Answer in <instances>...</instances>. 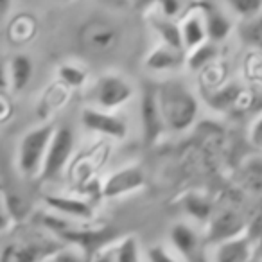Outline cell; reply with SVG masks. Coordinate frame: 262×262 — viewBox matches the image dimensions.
Segmentation results:
<instances>
[{
	"instance_id": "obj_1",
	"label": "cell",
	"mask_w": 262,
	"mask_h": 262,
	"mask_svg": "<svg viewBox=\"0 0 262 262\" xmlns=\"http://www.w3.org/2000/svg\"><path fill=\"white\" fill-rule=\"evenodd\" d=\"M158 101L165 126L171 131H185L198 117V99L180 79H169L158 84Z\"/></svg>"
},
{
	"instance_id": "obj_2",
	"label": "cell",
	"mask_w": 262,
	"mask_h": 262,
	"mask_svg": "<svg viewBox=\"0 0 262 262\" xmlns=\"http://www.w3.org/2000/svg\"><path fill=\"white\" fill-rule=\"evenodd\" d=\"M120 27L106 16H90L76 33V41L81 52L94 58H101L113 52L120 45Z\"/></svg>"
},
{
	"instance_id": "obj_3",
	"label": "cell",
	"mask_w": 262,
	"mask_h": 262,
	"mask_svg": "<svg viewBox=\"0 0 262 262\" xmlns=\"http://www.w3.org/2000/svg\"><path fill=\"white\" fill-rule=\"evenodd\" d=\"M54 131L56 127L51 126V124H41V126H36L31 131H27L26 135L22 137L18 146L16 164H18V171L24 176L33 178V176L41 174Z\"/></svg>"
},
{
	"instance_id": "obj_4",
	"label": "cell",
	"mask_w": 262,
	"mask_h": 262,
	"mask_svg": "<svg viewBox=\"0 0 262 262\" xmlns=\"http://www.w3.org/2000/svg\"><path fill=\"white\" fill-rule=\"evenodd\" d=\"M63 246L56 237H20L4 246L2 262H49Z\"/></svg>"
},
{
	"instance_id": "obj_5",
	"label": "cell",
	"mask_w": 262,
	"mask_h": 262,
	"mask_svg": "<svg viewBox=\"0 0 262 262\" xmlns=\"http://www.w3.org/2000/svg\"><path fill=\"white\" fill-rule=\"evenodd\" d=\"M169 241L182 262H210L207 235L189 223H174L169 230Z\"/></svg>"
},
{
	"instance_id": "obj_6",
	"label": "cell",
	"mask_w": 262,
	"mask_h": 262,
	"mask_svg": "<svg viewBox=\"0 0 262 262\" xmlns=\"http://www.w3.org/2000/svg\"><path fill=\"white\" fill-rule=\"evenodd\" d=\"M133 95H135L133 84L119 74L101 76L92 88V101L95 108L104 112H115L117 108L129 102Z\"/></svg>"
},
{
	"instance_id": "obj_7",
	"label": "cell",
	"mask_w": 262,
	"mask_h": 262,
	"mask_svg": "<svg viewBox=\"0 0 262 262\" xmlns=\"http://www.w3.org/2000/svg\"><path fill=\"white\" fill-rule=\"evenodd\" d=\"M74 146H76V137L74 131L67 126L56 127L52 142L49 146L47 158H45L43 169H41L40 178L49 182V180H56L63 172V169L69 165L70 158L74 153Z\"/></svg>"
},
{
	"instance_id": "obj_8",
	"label": "cell",
	"mask_w": 262,
	"mask_h": 262,
	"mask_svg": "<svg viewBox=\"0 0 262 262\" xmlns=\"http://www.w3.org/2000/svg\"><path fill=\"white\" fill-rule=\"evenodd\" d=\"M140 127H142L144 142L153 146L162 139L165 126L164 115H162L160 101H158V84H147L140 101Z\"/></svg>"
},
{
	"instance_id": "obj_9",
	"label": "cell",
	"mask_w": 262,
	"mask_h": 262,
	"mask_svg": "<svg viewBox=\"0 0 262 262\" xmlns=\"http://www.w3.org/2000/svg\"><path fill=\"white\" fill-rule=\"evenodd\" d=\"M248 221L241 212L235 208H223L215 210L214 217L207 225V241L208 244H223L226 241H232L246 233Z\"/></svg>"
},
{
	"instance_id": "obj_10",
	"label": "cell",
	"mask_w": 262,
	"mask_h": 262,
	"mask_svg": "<svg viewBox=\"0 0 262 262\" xmlns=\"http://www.w3.org/2000/svg\"><path fill=\"white\" fill-rule=\"evenodd\" d=\"M146 185V172L140 165H124L106 178L102 183V196L106 200H115L133 194Z\"/></svg>"
},
{
	"instance_id": "obj_11",
	"label": "cell",
	"mask_w": 262,
	"mask_h": 262,
	"mask_svg": "<svg viewBox=\"0 0 262 262\" xmlns=\"http://www.w3.org/2000/svg\"><path fill=\"white\" fill-rule=\"evenodd\" d=\"M81 122L86 129L117 140L127 135V124L122 117L115 115L113 112L99 110L95 106H88L81 112Z\"/></svg>"
},
{
	"instance_id": "obj_12",
	"label": "cell",
	"mask_w": 262,
	"mask_h": 262,
	"mask_svg": "<svg viewBox=\"0 0 262 262\" xmlns=\"http://www.w3.org/2000/svg\"><path fill=\"white\" fill-rule=\"evenodd\" d=\"M45 203L51 208V212L61 215L70 221H90L94 217V208L86 200L74 196H65V194H47L45 196Z\"/></svg>"
},
{
	"instance_id": "obj_13",
	"label": "cell",
	"mask_w": 262,
	"mask_h": 262,
	"mask_svg": "<svg viewBox=\"0 0 262 262\" xmlns=\"http://www.w3.org/2000/svg\"><path fill=\"white\" fill-rule=\"evenodd\" d=\"M187 15L180 22V29H182L183 45L189 51L201 47L208 41V31L207 22H205V15L200 9V6L194 4L192 8H187Z\"/></svg>"
},
{
	"instance_id": "obj_14",
	"label": "cell",
	"mask_w": 262,
	"mask_h": 262,
	"mask_svg": "<svg viewBox=\"0 0 262 262\" xmlns=\"http://www.w3.org/2000/svg\"><path fill=\"white\" fill-rule=\"evenodd\" d=\"M200 9L205 15V22H207L208 31V41L217 45L225 38H228L230 31H232V20H230L228 13L221 9L215 4H208V2H200Z\"/></svg>"
},
{
	"instance_id": "obj_15",
	"label": "cell",
	"mask_w": 262,
	"mask_h": 262,
	"mask_svg": "<svg viewBox=\"0 0 262 262\" xmlns=\"http://www.w3.org/2000/svg\"><path fill=\"white\" fill-rule=\"evenodd\" d=\"M255 253V244L244 233L232 241L217 244L214 251V262H251Z\"/></svg>"
},
{
	"instance_id": "obj_16",
	"label": "cell",
	"mask_w": 262,
	"mask_h": 262,
	"mask_svg": "<svg viewBox=\"0 0 262 262\" xmlns=\"http://www.w3.org/2000/svg\"><path fill=\"white\" fill-rule=\"evenodd\" d=\"M185 58L187 56L183 51H176V49L160 43L146 56L144 65L155 72H169V70H176L182 65H185Z\"/></svg>"
},
{
	"instance_id": "obj_17",
	"label": "cell",
	"mask_w": 262,
	"mask_h": 262,
	"mask_svg": "<svg viewBox=\"0 0 262 262\" xmlns=\"http://www.w3.org/2000/svg\"><path fill=\"white\" fill-rule=\"evenodd\" d=\"M6 69H8L11 90L15 92H22L31 83V79H33L34 65H33V59L27 54L13 56L8 65H6Z\"/></svg>"
},
{
	"instance_id": "obj_18",
	"label": "cell",
	"mask_w": 262,
	"mask_h": 262,
	"mask_svg": "<svg viewBox=\"0 0 262 262\" xmlns=\"http://www.w3.org/2000/svg\"><path fill=\"white\" fill-rule=\"evenodd\" d=\"M151 27L158 34L162 45H167V47H172L176 51H185L182 29H180V24L176 20H169L162 15H155L151 16Z\"/></svg>"
},
{
	"instance_id": "obj_19",
	"label": "cell",
	"mask_w": 262,
	"mask_h": 262,
	"mask_svg": "<svg viewBox=\"0 0 262 262\" xmlns=\"http://www.w3.org/2000/svg\"><path fill=\"white\" fill-rule=\"evenodd\" d=\"M182 208L187 215H190L194 221L201 223V225H208L210 219L214 217V214H215L214 203H212L205 194H200V192L185 194L182 200Z\"/></svg>"
},
{
	"instance_id": "obj_20",
	"label": "cell",
	"mask_w": 262,
	"mask_h": 262,
	"mask_svg": "<svg viewBox=\"0 0 262 262\" xmlns=\"http://www.w3.org/2000/svg\"><path fill=\"white\" fill-rule=\"evenodd\" d=\"M217 58V45L212 43V41H207L201 47L194 49V51H189V56H187V63L190 70H203L210 65L214 59Z\"/></svg>"
},
{
	"instance_id": "obj_21",
	"label": "cell",
	"mask_w": 262,
	"mask_h": 262,
	"mask_svg": "<svg viewBox=\"0 0 262 262\" xmlns=\"http://www.w3.org/2000/svg\"><path fill=\"white\" fill-rule=\"evenodd\" d=\"M225 6L241 22L253 20L262 13V0H228Z\"/></svg>"
},
{
	"instance_id": "obj_22",
	"label": "cell",
	"mask_w": 262,
	"mask_h": 262,
	"mask_svg": "<svg viewBox=\"0 0 262 262\" xmlns=\"http://www.w3.org/2000/svg\"><path fill=\"white\" fill-rule=\"evenodd\" d=\"M239 36L246 45L262 51V13L258 16H255L253 20L241 22Z\"/></svg>"
},
{
	"instance_id": "obj_23",
	"label": "cell",
	"mask_w": 262,
	"mask_h": 262,
	"mask_svg": "<svg viewBox=\"0 0 262 262\" xmlns=\"http://www.w3.org/2000/svg\"><path fill=\"white\" fill-rule=\"evenodd\" d=\"M117 262H140L139 241L133 235H126L119 239L113 246Z\"/></svg>"
},
{
	"instance_id": "obj_24",
	"label": "cell",
	"mask_w": 262,
	"mask_h": 262,
	"mask_svg": "<svg viewBox=\"0 0 262 262\" xmlns=\"http://www.w3.org/2000/svg\"><path fill=\"white\" fill-rule=\"evenodd\" d=\"M59 81L65 84L67 88H81L86 83V70L81 69L79 65H74V63H63L58 69Z\"/></svg>"
},
{
	"instance_id": "obj_25",
	"label": "cell",
	"mask_w": 262,
	"mask_h": 262,
	"mask_svg": "<svg viewBox=\"0 0 262 262\" xmlns=\"http://www.w3.org/2000/svg\"><path fill=\"white\" fill-rule=\"evenodd\" d=\"M239 97H241V88L237 86V84H226L225 88L215 92L210 104L217 110H226V108H230V106L235 104Z\"/></svg>"
},
{
	"instance_id": "obj_26",
	"label": "cell",
	"mask_w": 262,
	"mask_h": 262,
	"mask_svg": "<svg viewBox=\"0 0 262 262\" xmlns=\"http://www.w3.org/2000/svg\"><path fill=\"white\" fill-rule=\"evenodd\" d=\"M146 257L149 262H182L174 251H171L167 246H162V244H155V246L147 248Z\"/></svg>"
},
{
	"instance_id": "obj_27",
	"label": "cell",
	"mask_w": 262,
	"mask_h": 262,
	"mask_svg": "<svg viewBox=\"0 0 262 262\" xmlns=\"http://www.w3.org/2000/svg\"><path fill=\"white\" fill-rule=\"evenodd\" d=\"M49 262H90L88 257L76 246H63Z\"/></svg>"
},
{
	"instance_id": "obj_28",
	"label": "cell",
	"mask_w": 262,
	"mask_h": 262,
	"mask_svg": "<svg viewBox=\"0 0 262 262\" xmlns=\"http://www.w3.org/2000/svg\"><path fill=\"white\" fill-rule=\"evenodd\" d=\"M246 235L251 239V243L257 244L262 239V207H258L255 210V214L248 219L246 226Z\"/></svg>"
},
{
	"instance_id": "obj_29",
	"label": "cell",
	"mask_w": 262,
	"mask_h": 262,
	"mask_svg": "<svg viewBox=\"0 0 262 262\" xmlns=\"http://www.w3.org/2000/svg\"><path fill=\"white\" fill-rule=\"evenodd\" d=\"M183 9L187 11V6L182 4V2H176V0H164V2H160V4L157 6L158 15L165 16V18H169V20H174Z\"/></svg>"
},
{
	"instance_id": "obj_30",
	"label": "cell",
	"mask_w": 262,
	"mask_h": 262,
	"mask_svg": "<svg viewBox=\"0 0 262 262\" xmlns=\"http://www.w3.org/2000/svg\"><path fill=\"white\" fill-rule=\"evenodd\" d=\"M250 142L253 144L257 149H262V113L250 126Z\"/></svg>"
},
{
	"instance_id": "obj_31",
	"label": "cell",
	"mask_w": 262,
	"mask_h": 262,
	"mask_svg": "<svg viewBox=\"0 0 262 262\" xmlns=\"http://www.w3.org/2000/svg\"><path fill=\"white\" fill-rule=\"evenodd\" d=\"M113 246H115V244H113ZM113 246H110V248H106V250L99 251V253L95 255L94 260H92V262H117L115 251H113Z\"/></svg>"
},
{
	"instance_id": "obj_32",
	"label": "cell",
	"mask_w": 262,
	"mask_h": 262,
	"mask_svg": "<svg viewBox=\"0 0 262 262\" xmlns=\"http://www.w3.org/2000/svg\"><path fill=\"white\" fill-rule=\"evenodd\" d=\"M255 257H257L258 260L262 262V239L258 241L257 244H255Z\"/></svg>"
},
{
	"instance_id": "obj_33",
	"label": "cell",
	"mask_w": 262,
	"mask_h": 262,
	"mask_svg": "<svg viewBox=\"0 0 262 262\" xmlns=\"http://www.w3.org/2000/svg\"><path fill=\"white\" fill-rule=\"evenodd\" d=\"M251 262H260V260H258L257 257H255V253H253V258H251Z\"/></svg>"
}]
</instances>
